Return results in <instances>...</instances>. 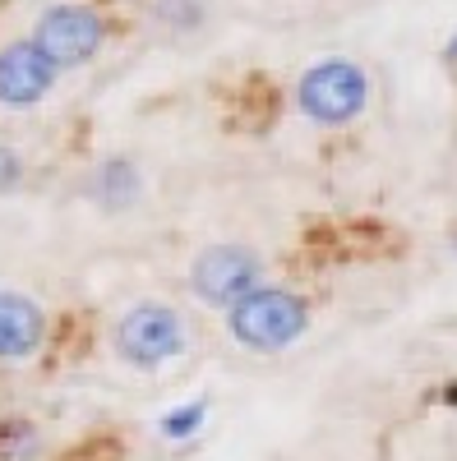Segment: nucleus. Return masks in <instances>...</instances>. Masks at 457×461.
Listing matches in <instances>:
<instances>
[{"label":"nucleus","mask_w":457,"mask_h":461,"mask_svg":"<svg viewBox=\"0 0 457 461\" xmlns=\"http://www.w3.org/2000/svg\"><path fill=\"white\" fill-rule=\"evenodd\" d=\"M310 319H315V310L300 291L263 282L259 291H250L241 304L226 310V332H232L236 346H245L254 356H278L310 332Z\"/></svg>","instance_id":"1"},{"label":"nucleus","mask_w":457,"mask_h":461,"mask_svg":"<svg viewBox=\"0 0 457 461\" xmlns=\"http://www.w3.org/2000/svg\"><path fill=\"white\" fill-rule=\"evenodd\" d=\"M296 97V111L305 115L310 125L319 130H342L361 121L370 111V97H374V79L370 69L352 56H328V60H315L310 69L296 79L291 88Z\"/></svg>","instance_id":"2"},{"label":"nucleus","mask_w":457,"mask_h":461,"mask_svg":"<svg viewBox=\"0 0 457 461\" xmlns=\"http://www.w3.org/2000/svg\"><path fill=\"white\" fill-rule=\"evenodd\" d=\"M111 346L130 369H162L176 356H185L189 328L185 314L167 300H134L111 328Z\"/></svg>","instance_id":"3"},{"label":"nucleus","mask_w":457,"mask_h":461,"mask_svg":"<svg viewBox=\"0 0 457 461\" xmlns=\"http://www.w3.org/2000/svg\"><path fill=\"white\" fill-rule=\"evenodd\" d=\"M106 37H111V23L93 0H56V5H47L32 23V47L60 74L93 65L106 47Z\"/></svg>","instance_id":"4"},{"label":"nucleus","mask_w":457,"mask_h":461,"mask_svg":"<svg viewBox=\"0 0 457 461\" xmlns=\"http://www.w3.org/2000/svg\"><path fill=\"white\" fill-rule=\"evenodd\" d=\"M263 273L269 267H263V254L254 245L217 240L189 258V291H195V300L213 304V310H232L250 291L263 286Z\"/></svg>","instance_id":"5"},{"label":"nucleus","mask_w":457,"mask_h":461,"mask_svg":"<svg viewBox=\"0 0 457 461\" xmlns=\"http://www.w3.org/2000/svg\"><path fill=\"white\" fill-rule=\"evenodd\" d=\"M60 84V69L32 47V37L0 42V106L5 111H32L42 106Z\"/></svg>","instance_id":"6"},{"label":"nucleus","mask_w":457,"mask_h":461,"mask_svg":"<svg viewBox=\"0 0 457 461\" xmlns=\"http://www.w3.org/2000/svg\"><path fill=\"white\" fill-rule=\"evenodd\" d=\"M51 337V319L28 291L0 286V365H28Z\"/></svg>","instance_id":"7"},{"label":"nucleus","mask_w":457,"mask_h":461,"mask_svg":"<svg viewBox=\"0 0 457 461\" xmlns=\"http://www.w3.org/2000/svg\"><path fill=\"white\" fill-rule=\"evenodd\" d=\"M84 194L102 212H130L143 199V167L134 158H121V152L116 158H102L84 180Z\"/></svg>","instance_id":"8"},{"label":"nucleus","mask_w":457,"mask_h":461,"mask_svg":"<svg viewBox=\"0 0 457 461\" xmlns=\"http://www.w3.org/2000/svg\"><path fill=\"white\" fill-rule=\"evenodd\" d=\"M148 19L171 37H189L213 19V0H148Z\"/></svg>","instance_id":"9"},{"label":"nucleus","mask_w":457,"mask_h":461,"mask_svg":"<svg viewBox=\"0 0 457 461\" xmlns=\"http://www.w3.org/2000/svg\"><path fill=\"white\" fill-rule=\"evenodd\" d=\"M47 434L28 415H0V461H42Z\"/></svg>","instance_id":"10"},{"label":"nucleus","mask_w":457,"mask_h":461,"mask_svg":"<svg viewBox=\"0 0 457 461\" xmlns=\"http://www.w3.org/2000/svg\"><path fill=\"white\" fill-rule=\"evenodd\" d=\"M204 425H208V402L195 397V402H185V406H171V411L158 420V434H162L167 443H185V438H195Z\"/></svg>","instance_id":"11"},{"label":"nucleus","mask_w":457,"mask_h":461,"mask_svg":"<svg viewBox=\"0 0 457 461\" xmlns=\"http://www.w3.org/2000/svg\"><path fill=\"white\" fill-rule=\"evenodd\" d=\"M23 176H28V158H23L14 143L0 139V199H10L14 189L23 185Z\"/></svg>","instance_id":"12"},{"label":"nucleus","mask_w":457,"mask_h":461,"mask_svg":"<svg viewBox=\"0 0 457 461\" xmlns=\"http://www.w3.org/2000/svg\"><path fill=\"white\" fill-rule=\"evenodd\" d=\"M443 60H448V65H457V28H452V37L443 42Z\"/></svg>","instance_id":"13"},{"label":"nucleus","mask_w":457,"mask_h":461,"mask_svg":"<svg viewBox=\"0 0 457 461\" xmlns=\"http://www.w3.org/2000/svg\"><path fill=\"white\" fill-rule=\"evenodd\" d=\"M443 402H448V406H457V383H448V393H443Z\"/></svg>","instance_id":"14"}]
</instances>
